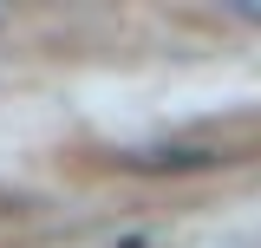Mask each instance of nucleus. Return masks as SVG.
<instances>
[{
    "label": "nucleus",
    "mask_w": 261,
    "mask_h": 248,
    "mask_svg": "<svg viewBox=\"0 0 261 248\" xmlns=\"http://www.w3.org/2000/svg\"><path fill=\"white\" fill-rule=\"evenodd\" d=\"M124 163L130 170H216V163H228V151H216V144H163V151H130Z\"/></svg>",
    "instance_id": "1"
}]
</instances>
